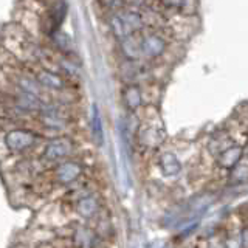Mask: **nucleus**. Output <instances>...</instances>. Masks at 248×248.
Here are the masks:
<instances>
[{"instance_id": "obj_1", "label": "nucleus", "mask_w": 248, "mask_h": 248, "mask_svg": "<svg viewBox=\"0 0 248 248\" xmlns=\"http://www.w3.org/2000/svg\"><path fill=\"white\" fill-rule=\"evenodd\" d=\"M140 45L144 61H158L169 48V42L161 30L152 28H146L140 33Z\"/></svg>"}, {"instance_id": "obj_2", "label": "nucleus", "mask_w": 248, "mask_h": 248, "mask_svg": "<svg viewBox=\"0 0 248 248\" xmlns=\"http://www.w3.org/2000/svg\"><path fill=\"white\" fill-rule=\"evenodd\" d=\"M152 6L169 16H196L199 10V0H152Z\"/></svg>"}, {"instance_id": "obj_3", "label": "nucleus", "mask_w": 248, "mask_h": 248, "mask_svg": "<svg viewBox=\"0 0 248 248\" xmlns=\"http://www.w3.org/2000/svg\"><path fill=\"white\" fill-rule=\"evenodd\" d=\"M121 101L126 110L130 113H137L146 106L144 93H143V85L138 82H127L124 84L121 90Z\"/></svg>"}, {"instance_id": "obj_4", "label": "nucleus", "mask_w": 248, "mask_h": 248, "mask_svg": "<svg viewBox=\"0 0 248 248\" xmlns=\"http://www.w3.org/2000/svg\"><path fill=\"white\" fill-rule=\"evenodd\" d=\"M37 135L27 129H13L5 135V144L11 152H23L33 147Z\"/></svg>"}, {"instance_id": "obj_5", "label": "nucleus", "mask_w": 248, "mask_h": 248, "mask_svg": "<svg viewBox=\"0 0 248 248\" xmlns=\"http://www.w3.org/2000/svg\"><path fill=\"white\" fill-rule=\"evenodd\" d=\"M75 144L68 137H58L53 138L48 141V144L45 146L44 151V158L50 161H59L67 158L70 154L73 152Z\"/></svg>"}, {"instance_id": "obj_6", "label": "nucleus", "mask_w": 248, "mask_h": 248, "mask_svg": "<svg viewBox=\"0 0 248 248\" xmlns=\"http://www.w3.org/2000/svg\"><path fill=\"white\" fill-rule=\"evenodd\" d=\"M165 132L160 127L154 126V124H138V130H137V140L138 143L144 146V147H158L163 141H165Z\"/></svg>"}, {"instance_id": "obj_7", "label": "nucleus", "mask_w": 248, "mask_h": 248, "mask_svg": "<svg viewBox=\"0 0 248 248\" xmlns=\"http://www.w3.org/2000/svg\"><path fill=\"white\" fill-rule=\"evenodd\" d=\"M82 174V166L75 160H65L58 165L56 170H54V175H56V180L61 185H70L76 182L78 178Z\"/></svg>"}, {"instance_id": "obj_8", "label": "nucleus", "mask_w": 248, "mask_h": 248, "mask_svg": "<svg viewBox=\"0 0 248 248\" xmlns=\"http://www.w3.org/2000/svg\"><path fill=\"white\" fill-rule=\"evenodd\" d=\"M244 157H245L244 147L240 146V144H237V143H232L220 155H217L216 160H217V165H219L222 169L231 170Z\"/></svg>"}, {"instance_id": "obj_9", "label": "nucleus", "mask_w": 248, "mask_h": 248, "mask_svg": "<svg viewBox=\"0 0 248 248\" xmlns=\"http://www.w3.org/2000/svg\"><path fill=\"white\" fill-rule=\"evenodd\" d=\"M158 168L161 170V174L165 177H177L182 174L183 170V165L180 158L177 157L174 152H163L158 157Z\"/></svg>"}, {"instance_id": "obj_10", "label": "nucleus", "mask_w": 248, "mask_h": 248, "mask_svg": "<svg viewBox=\"0 0 248 248\" xmlns=\"http://www.w3.org/2000/svg\"><path fill=\"white\" fill-rule=\"evenodd\" d=\"M36 81L39 85L46 90H64L65 89V79L62 78V75L51 72V70H41V72L36 73Z\"/></svg>"}, {"instance_id": "obj_11", "label": "nucleus", "mask_w": 248, "mask_h": 248, "mask_svg": "<svg viewBox=\"0 0 248 248\" xmlns=\"http://www.w3.org/2000/svg\"><path fill=\"white\" fill-rule=\"evenodd\" d=\"M120 50L123 54V59L144 61L143 53H141V45H140V33L123 39V41L120 42Z\"/></svg>"}, {"instance_id": "obj_12", "label": "nucleus", "mask_w": 248, "mask_h": 248, "mask_svg": "<svg viewBox=\"0 0 248 248\" xmlns=\"http://www.w3.org/2000/svg\"><path fill=\"white\" fill-rule=\"evenodd\" d=\"M41 121L45 127H48L51 130H61L65 127L67 120L65 116L62 115L61 110L54 107H42L41 110Z\"/></svg>"}, {"instance_id": "obj_13", "label": "nucleus", "mask_w": 248, "mask_h": 248, "mask_svg": "<svg viewBox=\"0 0 248 248\" xmlns=\"http://www.w3.org/2000/svg\"><path fill=\"white\" fill-rule=\"evenodd\" d=\"M99 211V200L95 196H84L76 202V213L82 219H92Z\"/></svg>"}, {"instance_id": "obj_14", "label": "nucleus", "mask_w": 248, "mask_h": 248, "mask_svg": "<svg viewBox=\"0 0 248 248\" xmlns=\"http://www.w3.org/2000/svg\"><path fill=\"white\" fill-rule=\"evenodd\" d=\"M232 143V138L230 135V132H216V134L209 138L208 141V151L211 155H214V157H217V155H220L227 147H230Z\"/></svg>"}, {"instance_id": "obj_15", "label": "nucleus", "mask_w": 248, "mask_h": 248, "mask_svg": "<svg viewBox=\"0 0 248 248\" xmlns=\"http://www.w3.org/2000/svg\"><path fill=\"white\" fill-rule=\"evenodd\" d=\"M98 236L96 232L89 227H79L75 231L73 242L76 248H93L96 245Z\"/></svg>"}, {"instance_id": "obj_16", "label": "nucleus", "mask_w": 248, "mask_h": 248, "mask_svg": "<svg viewBox=\"0 0 248 248\" xmlns=\"http://www.w3.org/2000/svg\"><path fill=\"white\" fill-rule=\"evenodd\" d=\"M108 28H110L112 34L115 36V39L118 42H121L123 39H126L129 36H134L129 33V30H127L126 23H124L120 13H110V17H108Z\"/></svg>"}, {"instance_id": "obj_17", "label": "nucleus", "mask_w": 248, "mask_h": 248, "mask_svg": "<svg viewBox=\"0 0 248 248\" xmlns=\"http://www.w3.org/2000/svg\"><path fill=\"white\" fill-rule=\"evenodd\" d=\"M50 36H51L53 45L56 46L59 51H62L64 54H68V53L73 51L72 37H70L67 33H64V31H61V30H56V31H53Z\"/></svg>"}, {"instance_id": "obj_18", "label": "nucleus", "mask_w": 248, "mask_h": 248, "mask_svg": "<svg viewBox=\"0 0 248 248\" xmlns=\"http://www.w3.org/2000/svg\"><path fill=\"white\" fill-rule=\"evenodd\" d=\"M230 172H231L230 178L232 183H236V185L247 183L248 182V158L244 157L234 168L230 170Z\"/></svg>"}, {"instance_id": "obj_19", "label": "nucleus", "mask_w": 248, "mask_h": 248, "mask_svg": "<svg viewBox=\"0 0 248 248\" xmlns=\"http://www.w3.org/2000/svg\"><path fill=\"white\" fill-rule=\"evenodd\" d=\"M92 132H93V137H95L96 143H103V121H101V115L96 106H93V110H92Z\"/></svg>"}, {"instance_id": "obj_20", "label": "nucleus", "mask_w": 248, "mask_h": 248, "mask_svg": "<svg viewBox=\"0 0 248 248\" xmlns=\"http://www.w3.org/2000/svg\"><path fill=\"white\" fill-rule=\"evenodd\" d=\"M101 5L110 13H118L124 10V0H101Z\"/></svg>"}, {"instance_id": "obj_21", "label": "nucleus", "mask_w": 248, "mask_h": 248, "mask_svg": "<svg viewBox=\"0 0 248 248\" xmlns=\"http://www.w3.org/2000/svg\"><path fill=\"white\" fill-rule=\"evenodd\" d=\"M225 248H244L242 245V239L239 236H232V237H228L227 242H225Z\"/></svg>"}, {"instance_id": "obj_22", "label": "nucleus", "mask_w": 248, "mask_h": 248, "mask_svg": "<svg viewBox=\"0 0 248 248\" xmlns=\"http://www.w3.org/2000/svg\"><path fill=\"white\" fill-rule=\"evenodd\" d=\"M240 239H242V245L244 248H248V228H245L240 234Z\"/></svg>"}]
</instances>
